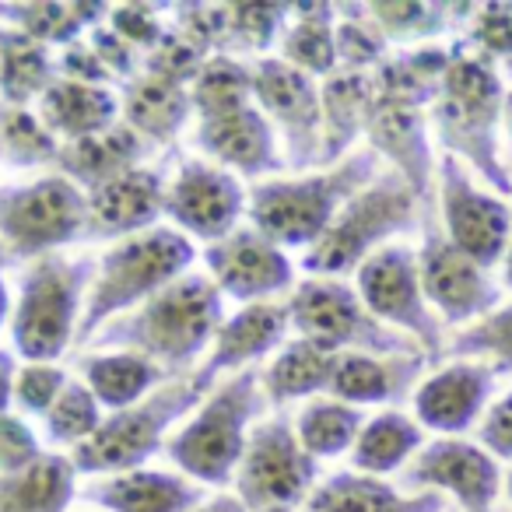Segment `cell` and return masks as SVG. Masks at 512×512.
<instances>
[{"mask_svg":"<svg viewBox=\"0 0 512 512\" xmlns=\"http://www.w3.org/2000/svg\"><path fill=\"white\" fill-rule=\"evenodd\" d=\"M225 323V295L207 274H186L134 313L109 320L92 337L88 351H134L155 362L165 376H183L211 351Z\"/></svg>","mask_w":512,"mask_h":512,"instance_id":"cell-1","label":"cell"},{"mask_svg":"<svg viewBox=\"0 0 512 512\" xmlns=\"http://www.w3.org/2000/svg\"><path fill=\"white\" fill-rule=\"evenodd\" d=\"M505 116V81L491 60L467 50L463 43L453 46V64L442 81L428 120L442 144V155L460 158L477 172L498 197H512V176L498 151Z\"/></svg>","mask_w":512,"mask_h":512,"instance_id":"cell-2","label":"cell"},{"mask_svg":"<svg viewBox=\"0 0 512 512\" xmlns=\"http://www.w3.org/2000/svg\"><path fill=\"white\" fill-rule=\"evenodd\" d=\"M372 179H379V155L362 148L334 169L253 183L246 197L249 228H256L278 249H309L334 225L337 211Z\"/></svg>","mask_w":512,"mask_h":512,"instance_id":"cell-3","label":"cell"},{"mask_svg":"<svg viewBox=\"0 0 512 512\" xmlns=\"http://www.w3.org/2000/svg\"><path fill=\"white\" fill-rule=\"evenodd\" d=\"M197 256L200 253L193 246V239H186L172 225L169 228L158 225L151 232L113 242L102 253L99 264H95V278L92 288H88L74 348L85 351L92 344V337L109 320L134 313L137 306H144L158 292H165L179 278H186L190 267L197 264Z\"/></svg>","mask_w":512,"mask_h":512,"instance_id":"cell-4","label":"cell"},{"mask_svg":"<svg viewBox=\"0 0 512 512\" xmlns=\"http://www.w3.org/2000/svg\"><path fill=\"white\" fill-rule=\"evenodd\" d=\"M260 372L246 369L221 379L200 411L165 442V456L183 477L207 488H228L249 442V425L267 411Z\"/></svg>","mask_w":512,"mask_h":512,"instance_id":"cell-5","label":"cell"},{"mask_svg":"<svg viewBox=\"0 0 512 512\" xmlns=\"http://www.w3.org/2000/svg\"><path fill=\"white\" fill-rule=\"evenodd\" d=\"M92 278V260H67L60 253L32 260L8 320L11 348L25 365H57L74 348Z\"/></svg>","mask_w":512,"mask_h":512,"instance_id":"cell-6","label":"cell"},{"mask_svg":"<svg viewBox=\"0 0 512 512\" xmlns=\"http://www.w3.org/2000/svg\"><path fill=\"white\" fill-rule=\"evenodd\" d=\"M214 386L200 376L197 369L186 379H169L158 386L141 404L123 407V411L106 414L99 432L78 449H71V463L81 474H130L141 470L155 453H162L169 442V428L183 421L193 407L204 404V397Z\"/></svg>","mask_w":512,"mask_h":512,"instance_id":"cell-7","label":"cell"},{"mask_svg":"<svg viewBox=\"0 0 512 512\" xmlns=\"http://www.w3.org/2000/svg\"><path fill=\"white\" fill-rule=\"evenodd\" d=\"M418 207V197H414L411 186L397 172L372 179L365 190H358L337 211L334 225L323 232V239L316 246L306 249L299 267L309 278L344 281L348 274H358V267L372 253H379L386 246V239L411 232Z\"/></svg>","mask_w":512,"mask_h":512,"instance_id":"cell-8","label":"cell"},{"mask_svg":"<svg viewBox=\"0 0 512 512\" xmlns=\"http://www.w3.org/2000/svg\"><path fill=\"white\" fill-rule=\"evenodd\" d=\"M288 320L302 341L327 351H362V355H418V344L397 330L383 327L365 309L358 292L337 278H306L288 292Z\"/></svg>","mask_w":512,"mask_h":512,"instance_id":"cell-9","label":"cell"},{"mask_svg":"<svg viewBox=\"0 0 512 512\" xmlns=\"http://www.w3.org/2000/svg\"><path fill=\"white\" fill-rule=\"evenodd\" d=\"M88 197L60 172L0 186V246L18 260H43L85 239Z\"/></svg>","mask_w":512,"mask_h":512,"instance_id":"cell-10","label":"cell"},{"mask_svg":"<svg viewBox=\"0 0 512 512\" xmlns=\"http://www.w3.org/2000/svg\"><path fill=\"white\" fill-rule=\"evenodd\" d=\"M320 463L299 446V435L288 418H267L249 432L246 453L235 470V498L246 512L295 509L313 495Z\"/></svg>","mask_w":512,"mask_h":512,"instance_id":"cell-11","label":"cell"},{"mask_svg":"<svg viewBox=\"0 0 512 512\" xmlns=\"http://www.w3.org/2000/svg\"><path fill=\"white\" fill-rule=\"evenodd\" d=\"M355 292L383 327L411 337L421 348L428 365L442 358V327L439 316L428 309L421 292L418 253L404 242L383 246L372 253L355 274Z\"/></svg>","mask_w":512,"mask_h":512,"instance_id":"cell-12","label":"cell"},{"mask_svg":"<svg viewBox=\"0 0 512 512\" xmlns=\"http://www.w3.org/2000/svg\"><path fill=\"white\" fill-rule=\"evenodd\" d=\"M253 106L285 137V169L295 176L320 165V85L281 57L253 60Z\"/></svg>","mask_w":512,"mask_h":512,"instance_id":"cell-13","label":"cell"},{"mask_svg":"<svg viewBox=\"0 0 512 512\" xmlns=\"http://www.w3.org/2000/svg\"><path fill=\"white\" fill-rule=\"evenodd\" d=\"M435 172H439L435 193H439L446 239L484 271L502 264L505 249L512 242V207L495 193L477 190L460 158L439 155Z\"/></svg>","mask_w":512,"mask_h":512,"instance_id":"cell-14","label":"cell"},{"mask_svg":"<svg viewBox=\"0 0 512 512\" xmlns=\"http://www.w3.org/2000/svg\"><path fill=\"white\" fill-rule=\"evenodd\" d=\"M246 186L239 176L214 162L183 158L165 186V218L186 239H204L207 246L239 228L246 214Z\"/></svg>","mask_w":512,"mask_h":512,"instance_id":"cell-15","label":"cell"},{"mask_svg":"<svg viewBox=\"0 0 512 512\" xmlns=\"http://www.w3.org/2000/svg\"><path fill=\"white\" fill-rule=\"evenodd\" d=\"M421 292H425L428 309L439 313L442 323L470 327L495 313L502 292L491 281L484 267H477L470 256H463L432 221H425V246L418 253Z\"/></svg>","mask_w":512,"mask_h":512,"instance_id":"cell-16","label":"cell"},{"mask_svg":"<svg viewBox=\"0 0 512 512\" xmlns=\"http://www.w3.org/2000/svg\"><path fill=\"white\" fill-rule=\"evenodd\" d=\"M200 260H204L214 288L239 306L274 302L278 295L292 292L299 285L295 264L288 260L285 249L264 239L256 228H235L232 235L200 249Z\"/></svg>","mask_w":512,"mask_h":512,"instance_id":"cell-17","label":"cell"},{"mask_svg":"<svg viewBox=\"0 0 512 512\" xmlns=\"http://www.w3.org/2000/svg\"><path fill=\"white\" fill-rule=\"evenodd\" d=\"M428 123L432 120H428L425 106L393 99V95L376 92V85H372V109H369V123H365L369 148L379 158L397 165V176L411 186L418 204L425 207V221H432L435 158H432V141H428Z\"/></svg>","mask_w":512,"mask_h":512,"instance_id":"cell-18","label":"cell"},{"mask_svg":"<svg viewBox=\"0 0 512 512\" xmlns=\"http://www.w3.org/2000/svg\"><path fill=\"white\" fill-rule=\"evenodd\" d=\"M407 481L421 488L449 491L463 512H491L502 491V467L498 460L467 439H435L418 453Z\"/></svg>","mask_w":512,"mask_h":512,"instance_id":"cell-19","label":"cell"},{"mask_svg":"<svg viewBox=\"0 0 512 512\" xmlns=\"http://www.w3.org/2000/svg\"><path fill=\"white\" fill-rule=\"evenodd\" d=\"M495 390V369L488 362H453L421 379L411 393L414 421L425 432L456 439L488 411Z\"/></svg>","mask_w":512,"mask_h":512,"instance_id":"cell-20","label":"cell"},{"mask_svg":"<svg viewBox=\"0 0 512 512\" xmlns=\"http://www.w3.org/2000/svg\"><path fill=\"white\" fill-rule=\"evenodd\" d=\"M193 144L214 165L239 179L264 183L267 176L274 179L278 172H285V151L278 148V134L256 106L235 109L218 120H200Z\"/></svg>","mask_w":512,"mask_h":512,"instance_id":"cell-21","label":"cell"},{"mask_svg":"<svg viewBox=\"0 0 512 512\" xmlns=\"http://www.w3.org/2000/svg\"><path fill=\"white\" fill-rule=\"evenodd\" d=\"M165 172L141 165L127 176L85 193L88 197V225L85 239H130L158 228L165 214Z\"/></svg>","mask_w":512,"mask_h":512,"instance_id":"cell-22","label":"cell"},{"mask_svg":"<svg viewBox=\"0 0 512 512\" xmlns=\"http://www.w3.org/2000/svg\"><path fill=\"white\" fill-rule=\"evenodd\" d=\"M288 330H292V320H288L285 302H253V306H242L239 313L225 316V323L214 334L211 351L197 365V372L211 386H218L221 376L246 372L253 362L285 348Z\"/></svg>","mask_w":512,"mask_h":512,"instance_id":"cell-23","label":"cell"},{"mask_svg":"<svg viewBox=\"0 0 512 512\" xmlns=\"http://www.w3.org/2000/svg\"><path fill=\"white\" fill-rule=\"evenodd\" d=\"M425 355H362V351H341L327 397L351 407L369 404H400L414 393V383L425 372Z\"/></svg>","mask_w":512,"mask_h":512,"instance_id":"cell-24","label":"cell"},{"mask_svg":"<svg viewBox=\"0 0 512 512\" xmlns=\"http://www.w3.org/2000/svg\"><path fill=\"white\" fill-rule=\"evenodd\" d=\"M81 498L106 512H197L204 505V491L190 477L148 467L92 481Z\"/></svg>","mask_w":512,"mask_h":512,"instance_id":"cell-25","label":"cell"},{"mask_svg":"<svg viewBox=\"0 0 512 512\" xmlns=\"http://www.w3.org/2000/svg\"><path fill=\"white\" fill-rule=\"evenodd\" d=\"M148 151H151V144L120 120L92 137L60 144L57 169H60V176L71 179L81 193H92V190H99V186L113 183V179L127 176L130 169H141Z\"/></svg>","mask_w":512,"mask_h":512,"instance_id":"cell-26","label":"cell"},{"mask_svg":"<svg viewBox=\"0 0 512 512\" xmlns=\"http://www.w3.org/2000/svg\"><path fill=\"white\" fill-rule=\"evenodd\" d=\"M302 512H446V498L439 491L400 495L383 477L341 470V474L316 484Z\"/></svg>","mask_w":512,"mask_h":512,"instance_id":"cell-27","label":"cell"},{"mask_svg":"<svg viewBox=\"0 0 512 512\" xmlns=\"http://www.w3.org/2000/svg\"><path fill=\"white\" fill-rule=\"evenodd\" d=\"M369 109H372V74L334 71L330 78L320 81V116H323L320 165L323 169L341 165L344 155L358 144V137H365Z\"/></svg>","mask_w":512,"mask_h":512,"instance_id":"cell-28","label":"cell"},{"mask_svg":"<svg viewBox=\"0 0 512 512\" xmlns=\"http://www.w3.org/2000/svg\"><path fill=\"white\" fill-rule=\"evenodd\" d=\"M116 92H120V120L134 134H141L151 148H172L193 116V102L186 88L165 85L148 74H137Z\"/></svg>","mask_w":512,"mask_h":512,"instance_id":"cell-29","label":"cell"},{"mask_svg":"<svg viewBox=\"0 0 512 512\" xmlns=\"http://www.w3.org/2000/svg\"><path fill=\"white\" fill-rule=\"evenodd\" d=\"M36 116L60 144L81 141V137H92L99 130L120 123V92L57 78L39 99Z\"/></svg>","mask_w":512,"mask_h":512,"instance_id":"cell-30","label":"cell"},{"mask_svg":"<svg viewBox=\"0 0 512 512\" xmlns=\"http://www.w3.org/2000/svg\"><path fill=\"white\" fill-rule=\"evenodd\" d=\"M81 383L92 390L102 411H123V407L141 404L144 397L165 383V372L155 362L134 351H92V355L78 358Z\"/></svg>","mask_w":512,"mask_h":512,"instance_id":"cell-31","label":"cell"},{"mask_svg":"<svg viewBox=\"0 0 512 512\" xmlns=\"http://www.w3.org/2000/svg\"><path fill=\"white\" fill-rule=\"evenodd\" d=\"M337 351H327L313 341H285V348L274 355V362L264 369L260 386L271 407H285L292 400H316L330 390V379L337 369Z\"/></svg>","mask_w":512,"mask_h":512,"instance_id":"cell-32","label":"cell"},{"mask_svg":"<svg viewBox=\"0 0 512 512\" xmlns=\"http://www.w3.org/2000/svg\"><path fill=\"white\" fill-rule=\"evenodd\" d=\"M78 470L67 453H43L22 474H0V512H67Z\"/></svg>","mask_w":512,"mask_h":512,"instance_id":"cell-33","label":"cell"},{"mask_svg":"<svg viewBox=\"0 0 512 512\" xmlns=\"http://www.w3.org/2000/svg\"><path fill=\"white\" fill-rule=\"evenodd\" d=\"M337 4L313 0L292 4V22L281 36V60L309 78H330L337 71Z\"/></svg>","mask_w":512,"mask_h":512,"instance_id":"cell-34","label":"cell"},{"mask_svg":"<svg viewBox=\"0 0 512 512\" xmlns=\"http://www.w3.org/2000/svg\"><path fill=\"white\" fill-rule=\"evenodd\" d=\"M449 64H453V46H439V43L411 46V50L390 53L383 60V67L372 74V85L383 95L418 102V106L432 109L442 92Z\"/></svg>","mask_w":512,"mask_h":512,"instance_id":"cell-35","label":"cell"},{"mask_svg":"<svg viewBox=\"0 0 512 512\" xmlns=\"http://www.w3.org/2000/svg\"><path fill=\"white\" fill-rule=\"evenodd\" d=\"M60 78L50 46L0 25V106H25L43 99Z\"/></svg>","mask_w":512,"mask_h":512,"instance_id":"cell-36","label":"cell"},{"mask_svg":"<svg viewBox=\"0 0 512 512\" xmlns=\"http://www.w3.org/2000/svg\"><path fill=\"white\" fill-rule=\"evenodd\" d=\"M425 449V428L404 411H379L365 421L362 435L351 446V463L358 474L386 477L404 467L411 456Z\"/></svg>","mask_w":512,"mask_h":512,"instance_id":"cell-37","label":"cell"},{"mask_svg":"<svg viewBox=\"0 0 512 512\" xmlns=\"http://www.w3.org/2000/svg\"><path fill=\"white\" fill-rule=\"evenodd\" d=\"M362 8L383 29V36L390 43H397L400 50H411V46L435 43L446 32H453V25L463 22L460 11H467L470 4H446V0H372V4H362Z\"/></svg>","mask_w":512,"mask_h":512,"instance_id":"cell-38","label":"cell"},{"mask_svg":"<svg viewBox=\"0 0 512 512\" xmlns=\"http://www.w3.org/2000/svg\"><path fill=\"white\" fill-rule=\"evenodd\" d=\"M365 421L369 418L358 407L341 404L334 397H316L302 407L299 421H295V435H299V446L313 460H330V456L351 453Z\"/></svg>","mask_w":512,"mask_h":512,"instance_id":"cell-39","label":"cell"},{"mask_svg":"<svg viewBox=\"0 0 512 512\" xmlns=\"http://www.w3.org/2000/svg\"><path fill=\"white\" fill-rule=\"evenodd\" d=\"M190 102L200 120H218L235 109L253 106V64L225 53L207 57L197 81L190 85Z\"/></svg>","mask_w":512,"mask_h":512,"instance_id":"cell-40","label":"cell"},{"mask_svg":"<svg viewBox=\"0 0 512 512\" xmlns=\"http://www.w3.org/2000/svg\"><path fill=\"white\" fill-rule=\"evenodd\" d=\"M228 18V43L225 57H264L271 46L281 43L288 22H292V4L278 0H242V4H225Z\"/></svg>","mask_w":512,"mask_h":512,"instance_id":"cell-41","label":"cell"},{"mask_svg":"<svg viewBox=\"0 0 512 512\" xmlns=\"http://www.w3.org/2000/svg\"><path fill=\"white\" fill-rule=\"evenodd\" d=\"M0 22L50 50H67L88 32L78 18V8L60 0H8L0 4Z\"/></svg>","mask_w":512,"mask_h":512,"instance_id":"cell-42","label":"cell"},{"mask_svg":"<svg viewBox=\"0 0 512 512\" xmlns=\"http://www.w3.org/2000/svg\"><path fill=\"white\" fill-rule=\"evenodd\" d=\"M0 151L11 169H43L57 165L60 141L32 109L0 106Z\"/></svg>","mask_w":512,"mask_h":512,"instance_id":"cell-43","label":"cell"},{"mask_svg":"<svg viewBox=\"0 0 512 512\" xmlns=\"http://www.w3.org/2000/svg\"><path fill=\"white\" fill-rule=\"evenodd\" d=\"M337 71L376 74L390 57V39L365 15L362 4H337Z\"/></svg>","mask_w":512,"mask_h":512,"instance_id":"cell-44","label":"cell"},{"mask_svg":"<svg viewBox=\"0 0 512 512\" xmlns=\"http://www.w3.org/2000/svg\"><path fill=\"white\" fill-rule=\"evenodd\" d=\"M102 421H106V411L92 397V390L81 379H71L64 386V393L57 397V404L50 407V414L43 418V425H46V439L57 449L71 453V449H78L81 442H88L99 432Z\"/></svg>","mask_w":512,"mask_h":512,"instance_id":"cell-45","label":"cell"},{"mask_svg":"<svg viewBox=\"0 0 512 512\" xmlns=\"http://www.w3.org/2000/svg\"><path fill=\"white\" fill-rule=\"evenodd\" d=\"M460 362H481L491 358V369L498 372H512V302L509 306H498L495 313H488L484 320L463 327L460 334L449 344Z\"/></svg>","mask_w":512,"mask_h":512,"instance_id":"cell-46","label":"cell"},{"mask_svg":"<svg viewBox=\"0 0 512 512\" xmlns=\"http://www.w3.org/2000/svg\"><path fill=\"white\" fill-rule=\"evenodd\" d=\"M207 64V53L197 50L193 43H186L179 32H165V39L155 46L151 53H144V67L141 74H148V78H158L165 81V85H176V88H186L190 92V85L197 81L200 67Z\"/></svg>","mask_w":512,"mask_h":512,"instance_id":"cell-47","label":"cell"},{"mask_svg":"<svg viewBox=\"0 0 512 512\" xmlns=\"http://www.w3.org/2000/svg\"><path fill=\"white\" fill-rule=\"evenodd\" d=\"M67 383H71V376L60 365H22V369H15L11 404L25 418H46Z\"/></svg>","mask_w":512,"mask_h":512,"instance_id":"cell-48","label":"cell"},{"mask_svg":"<svg viewBox=\"0 0 512 512\" xmlns=\"http://www.w3.org/2000/svg\"><path fill=\"white\" fill-rule=\"evenodd\" d=\"M169 29L179 32L197 50H204L207 57H218V53H225L228 43L225 4H172Z\"/></svg>","mask_w":512,"mask_h":512,"instance_id":"cell-49","label":"cell"},{"mask_svg":"<svg viewBox=\"0 0 512 512\" xmlns=\"http://www.w3.org/2000/svg\"><path fill=\"white\" fill-rule=\"evenodd\" d=\"M463 46L481 53L495 67L502 64L512 53V4H502V0L477 4L474 15H470V32L463 39Z\"/></svg>","mask_w":512,"mask_h":512,"instance_id":"cell-50","label":"cell"},{"mask_svg":"<svg viewBox=\"0 0 512 512\" xmlns=\"http://www.w3.org/2000/svg\"><path fill=\"white\" fill-rule=\"evenodd\" d=\"M158 11L162 8H155V4L127 0V4H113V8H109L106 25L123 39V43H130L144 57V53L155 50V46L165 39V32H169V22H165Z\"/></svg>","mask_w":512,"mask_h":512,"instance_id":"cell-51","label":"cell"},{"mask_svg":"<svg viewBox=\"0 0 512 512\" xmlns=\"http://www.w3.org/2000/svg\"><path fill=\"white\" fill-rule=\"evenodd\" d=\"M39 432L29 425V418L18 411L0 414V474H22L43 456Z\"/></svg>","mask_w":512,"mask_h":512,"instance_id":"cell-52","label":"cell"},{"mask_svg":"<svg viewBox=\"0 0 512 512\" xmlns=\"http://www.w3.org/2000/svg\"><path fill=\"white\" fill-rule=\"evenodd\" d=\"M85 39H88V46L95 50V57L102 60V67H106L109 78H113L116 85H127V81H134L137 74H141L144 57L130 43H123V39L116 36L109 25H99V29H92Z\"/></svg>","mask_w":512,"mask_h":512,"instance_id":"cell-53","label":"cell"},{"mask_svg":"<svg viewBox=\"0 0 512 512\" xmlns=\"http://www.w3.org/2000/svg\"><path fill=\"white\" fill-rule=\"evenodd\" d=\"M57 71H60V78L78 81V85H95V88L116 85V81L109 78L106 67H102V60L95 57V50L88 46V39H78V43H71L67 50H60Z\"/></svg>","mask_w":512,"mask_h":512,"instance_id":"cell-54","label":"cell"},{"mask_svg":"<svg viewBox=\"0 0 512 512\" xmlns=\"http://www.w3.org/2000/svg\"><path fill=\"white\" fill-rule=\"evenodd\" d=\"M481 449H488L495 460H512V390L488 404L481 418Z\"/></svg>","mask_w":512,"mask_h":512,"instance_id":"cell-55","label":"cell"},{"mask_svg":"<svg viewBox=\"0 0 512 512\" xmlns=\"http://www.w3.org/2000/svg\"><path fill=\"white\" fill-rule=\"evenodd\" d=\"M11 386H15V358L0 348V414L11 411Z\"/></svg>","mask_w":512,"mask_h":512,"instance_id":"cell-56","label":"cell"},{"mask_svg":"<svg viewBox=\"0 0 512 512\" xmlns=\"http://www.w3.org/2000/svg\"><path fill=\"white\" fill-rule=\"evenodd\" d=\"M197 512H246V505H242L235 495H228V491H221V495L207 498V502L200 505Z\"/></svg>","mask_w":512,"mask_h":512,"instance_id":"cell-57","label":"cell"},{"mask_svg":"<svg viewBox=\"0 0 512 512\" xmlns=\"http://www.w3.org/2000/svg\"><path fill=\"white\" fill-rule=\"evenodd\" d=\"M4 260H8V253L0 246V327L11 320V292H8V281H4Z\"/></svg>","mask_w":512,"mask_h":512,"instance_id":"cell-58","label":"cell"},{"mask_svg":"<svg viewBox=\"0 0 512 512\" xmlns=\"http://www.w3.org/2000/svg\"><path fill=\"white\" fill-rule=\"evenodd\" d=\"M502 130L509 137V148H512V92H505V116H502Z\"/></svg>","mask_w":512,"mask_h":512,"instance_id":"cell-59","label":"cell"},{"mask_svg":"<svg viewBox=\"0 0 512 512\" xmlns=\"http://www.w3.org/2000/svg\"><path fill=\"white\" fill-rule=\"evenodd\" d=\"M502 281L512 292V242H509V249H505V260H502Z\"/></svg>","mask_w":512,"mask_h":512,"instance_id":"cell-60","label":"cell"},{"mask_svg":"<svg viewBox=\"0 0 512 512\" xmlns=\"http://www.w3.org/2000/svg\"><path fill=\"white\" fill-rule=\"evenodd\" d=\"M505 491H509V502H512V470H509V477H505Z\"/></svg>","mask_w":512,"mask_h":512,"instance_id":"cell-61","label":"cell"},{"mask_svg":"<svg viewBox=\"0 0 512 512\" xmlns=\"http://www.w3.org/2000/svg\"><path fill=\"white\" fill-rule=\"evenodd\" d=\"M260 512H295V509H260Z\"/></svg>","mask_w":512,"mask_h":512,"instance_id":"cell-62","label":"cell"},{"mask_svg":"<svg viewBox=\"0 0 512 512\" xmlns=\"http://www.w3.org/2000/svg\"><path fill=\"white\" fill-rule=\"evenodd\" d=\"M0 162H4V151H0Z\"/></svg>","mask_w":512,"mask_h":512,"instance_id":"cell-63","label":"cell"}]
</instances>
